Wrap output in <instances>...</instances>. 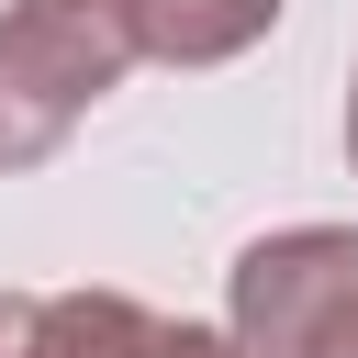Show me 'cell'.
Listing matches in <instances>:
<instances>
[{
    "label": "cell",
    "instance_id": "cell-1",
    "mask_svg": "<svg viewBox=\"0 0 358 358\" xmlns=\"http://www.w3.org/2000/svg\"><path fill=\"white\" fill-rule=\"evenodd\" d=\"M134 67L123 11L90 0H0V168H34L67 145V123Z\"/></svg>",
    "mask_w": 358,
    "mask_h": 358
},
{
    "label": "cell",
    "instance_id": "cell-2",
    "mask_svg": "<svg viewBox=\"0 0 358 358\" xmlns=\"http://www.w3.org/2000/svg\"><path fill=\"white\" fill-rule=\"evenodd\" d=\"M358 302V235L347 224H291L235 257V347L246 358H302L336 313Z\"/></svg>",
    "mask_w": 358,
    "mask_h": 358
},
{
    "label": "cell",
    "instance_id": "cell-3",
    "mask_svg": "<svg viewBox=\"0 0 358 358\" xmlns=\"http://www.w3.org/2000/svg\"><path fill=\"white\" fill-rule=\"evenodd\" d=\"M0 358H246L213 324H168L123 291H0Z\"/></svg>",
    "mask_w": 358,
    "mask_h": 358
},
{
    "label": "cell",
    "instance_id": "cell-4",
    "mask_svg": "<svg viewBox=\"0 0 358 358\" xmlns=\"http://www.w3.org/2000/svg\"><path fill=\"white\" fill-rule=\"evenodd\" d=\"M280 22V0H123V45L157 67H224Z\"/></svg>",
    "mask_w": 358,
    "mask_h": 358
},
{
    "label": "cell",
    "instance_id": "cell-5",
    "mask_svg": "<svg viewBox=\"0 0 358 358\" xmlns=\"http://www.w3.org/2000/svg\"><path fill=\"white\" fill-rule=\"evenodd\" d=\"M302 358H358V302H347V313H336V324H324V336H313Z\"/></svg>",
    "mask_w": 358,
    "mask_h": 358
},
{
    "label": "cell",
    "instance_id": "cell-6",
    "mask_svg": "<svg viewBox=\"0 0 358 358\" xmlns=\"http://www.w3.org/2000/svg\"><path fill=\"white\" fill-rule=\"evenodd\" d=\"M347 157H358V78H347Z\"/></svg>",
    "mask_w": 358,
    "mask_h": 358
},
{
    "label": "cell",
    "instance_id": "cell-7",
    "mask_svg": "<svg viewBox=\"0 0 358 358\" xmlns=\"http://www.w3.org/2000/svg\"><path fill=\"white\" fill-rule=\"evenodd\" d=\"M90 11H123V0H90Z\"/></svg>",
    "mask_w": 358,
    "mask_h": 358
}]
</instances>
